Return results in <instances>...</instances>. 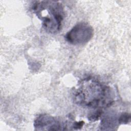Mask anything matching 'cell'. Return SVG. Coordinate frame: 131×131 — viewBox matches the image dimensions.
I'll list each match as a JSON object with an SVG mask.
<instances>
[{
  "instance_id": "cell-4",
  "label": "cell",
  "mask_w": 131,
  "mask_h": 131,
  "mask_svg": "<svg viewBox=\"0 0 131 131\" xmlns=\"http://www.w3.org/2000/svg\"><path fill=\"white\" fill-rule=\"evenodd\" d=\"M130 119V115L127 114L126 113L124 114H122L120 117L119 118V122L122 123H127L128 121Z\"/></svg>"
},
{
  "instance_id": "cell-2",
  "label": "cell",
  "mask_w": 131,
  "mask_h": 131,
  "mask_svg": "<svg viewBox=\"0 0 131 131\" xmlns=\"http://www.w3.org/2000/svg\"><path fill=\"white\" fill-rule=\"evenodd\" d=\"M107 88L95 80H87L82 82L76 93L77 102L88 106L97 107L104 104Z\"/></svg>"
},
{
  "instance_id": "cell-5",
  "label": "cell",
  "mask_w": 131,
  "mask_h": 131,
  "mask_svg": "<svg viewBox=\"0 0 131 131\" xmlns=\"http://www.w3.org/2000/svg\"><path fill=\"white\" fill-rule=\"evenodd\" d=\"M83 124V122L80 121L79 122H75L74 125V127L76 129H78L81 128L82 126V125Z\"/></svg>"
},
{
  "instance_id": "cell-1",
  "label": "cell",
  "mask_w": 131,
  "mask_h": 131,
  "mask_svg": "<svg viewBox=\"0 0 131 131\" xmlns=\"http://www.w3.org/2000/svg\"><path fill=\"white\" fill-rule=\"evenodd\" d=\"M32 9L42 21L47 31L56 33L60 30L63 17V8L60 4L53 1H37L34 4Z\"/></svg>"
},
{
  "instance_id": "cell-3",
  "label": "cell",
  "mask_w": 131,
  "mask_h": 131,
  "mask_svg": "<svg viewBox=\"0 0 131 131\" xmlns=\"http://www.w3.org/2000/svg\"><path fill=\"white\" fill-rule=\"evenodd\" d=\"M93 30L85 23H79L76 25L65 35L69 42L74 44H82L88 42L92 37Z\"/></svg>"
}]
</instances>
